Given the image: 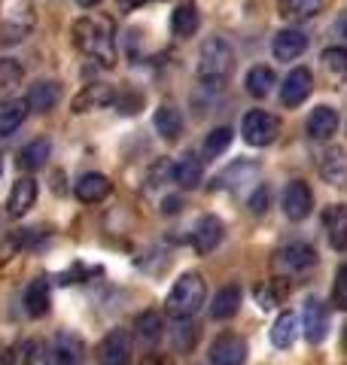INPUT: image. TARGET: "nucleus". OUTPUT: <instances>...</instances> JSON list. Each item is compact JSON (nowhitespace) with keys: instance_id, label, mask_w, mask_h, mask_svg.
Segmentation results:
<instances>
[{"instance_id":"f257e3e1","label":"nucleus","mask_w":347,"mask_h":365,"mask_svg":"<svg viewBox=\"0 0 347 365\" xmlns=\"http://www.w3.org/2000/svg\"><path fill=\"white\" fill-rule=\"evenodd\" d=\"M74 43L86 58L101 67L116 64V28L107 16H83L74 21Z\"/></svg>"},{"instance_id":"f03ea898","label":"nucleus","mask_w":347,"mask_h":365,"mask_svg":"<svg viewBox=\"0 0 347 365\" xmlns=\"http://www.w3.org/2000/svg\"><path fill=\"white\" fill-rule=\"evenodd\" d=\"M235 71V52L223 37H211L201 46V55H198V76L201 83L207 86H219L226 83Z\"/></svg>"},{"instance_id":"7ed1b4c3","label":"nucleus","mask_w":347,"mask_h":365,"mask_svg":"<svg viewBox=\"0 0 347 365\" xmlns=\"http://www.w3.org/2000/svg\"><path fill=\"white\" fill-rule=\"evenodd\" d=\"M204 280L198 274H183V277L174 283L171 292H168V314L177 317V319H189L192 314H198V307L204 304Z\"/></svg>"},{"instance_id":"20e7f679","label":"nucleus","mask_w":347,"mask_h":365,"mask_svg":"<svg viewBox=\"0 0 347 365\" xmlns=\"http://www.w3.org/2000/svg\"><path fill=\"white\" fill-rule=\"evenodd\" d=\"M241 134H244V140L250 146H268L281 134V119L265 110H250L244 122H241Z\"/></svg>"},{"instance_id":"39448f33","label":"nucleus","mask_w":347,"mask_h":365,"mask_svg":"<svg viewBox=\"0 0 347 365\" xmlns=\"http://www.w3.org/2000/svg\"><path fill=\"white\" fill-rule=\"evenodd\" d=\"M311 88H314V73H311L308 67H296V71H289L286 79H283V86H281L283 107L305 104V98L311 95Z\"/></svg>"},{"instance_id":"423d86ee","label":"nucleus","mask_w":347,"mask_h":365,"mask_svg":"<svg viewBox=\"0 0 347 365\" xmlns=\"http://www.w3.org/2000/svg\"><path fill=\"white\" fill-rule=\"evenodd\" d=\"M281 204H283V213L289 216L293 222H298V220H305V216L314 210V192L308 189V182H289V186L283 189V198H281Z\"/></svg>"},{"instance_id":"0eeeda50","label":"nucleus","mask_w":347,"mask_h":365,"mask_svg":"<svg viewBox=\"0 0 347 365\" xmlns=\"http://www.w3.org/2000/svg\"><path fill=\"white\" fill-rule=\"evenodd\" d=\"M98 359L101 365H129L131 362V335L125 329H116L98 347Z\"/></svg>"},{"instance_id":"6e6552de","label":"nucleus","mask_w":347,"mask_h":365,"mask_svg":"<svg viewBox=\"0 0 347 365\" xmlns=\"http://www.w3.org/2000/svg\"><path fill=\"white\" fill-rule=\"evenodd\" d=\"M247 341L238 335H219L211 344V365H244Z\"/></svg>"},{"instance_id":"1a4fd4ad","label":"nucleus","mask_w":347,"mask_h":365,"mask_svg":"<svg viewBox=\"0 0 347 365\" xmlns=\"http://www.w3.org/2000/svg\"><path fill=\"white\" fill-rule=\"evenodd\" d=\"M302 329H305V338L311 344H320L329 332V311L320 299H308L305 302V311H302Z\"/></svg>"},{"instance_id":"9d476101","label":"nucleus","mask_w":347,"mask_h":365,"mask_svg":"<svg viewBox=\"0 0 347 365\" xmlns=\"http://www.w3.org/2000/svg\"><path fill=\"white\" fill-rule=\"evenodd\" d=\"M305 49H308V37L302 31H296V28L277 31V37L271 43V52H274L277 61H296Z\"/></svg>"},{"instance_id":"9b49d317","label":"nucleus","mask_w":347,"mask_h":365,"mask_svg":"<svg viewBox=\"0 0 347 365\" xmlns=\"http://www.w3.org/2000/svg\"><path fill=\"white\" fill-rule=\"evenodd\" d=\"M34 204H37V180H19L13 182V192H9V198H6V210L9 216H25Z\"/></svg>"},{"instance_id":"f8f14e48","label":"nucleus","mask_w":347,"mask_h":365,"mask_svg":"<svg viewBox=\"0 0 347 365\" xmlns=\"http://www.w3.org/2000/svg\"><path fill=\"white\" fill-rule=\"evenodd\" d=\"M323 228H326V237L335 250L347 247V204H332L323 213Z\"/></svg>"},{"instance_id":"ddd939ff","label":"nucleus","mask_w":347,"mask_h":365,"mask_svg":"<svg viewBox=\"0 0 347 365\" xmlns=\"http://www.w3.org/2000/svg\"><path fill=\"white\" fill-rule=\"evenodd\" d=\"M219 241H223V222H219L216 216H204V220H198V225H195V232H192L195 253H211V250H216Z\"/></svg>"},{"instance_id":"4468645a","label":"nucleus","mask_w":347,"mask_h":365,"mask_svg":"<svg viewBox=\"0 0 347 365\" xmlns=\"http://www.w3.org/2000/svg\"><path fill=\"white\" fill-rule=\"evenodd\" d=\"M116 101V91L113 86H104V83H95V86H86L79 95L74 98V110L76 113H86V110H98V107H107Z\"/></svg>"},{"instance_id":"2eb2a0df","label":"nucleus","mask_w":347,"mask_h":365,"mask_svg":"<svg viewBox=\"0 0 347 365\" xmlns=\"http://www.w3.org/2000/svg\"><path fill=\"white\" fill-rule=\"evenodd\" d=\"M335 131H338V113L332 107H317L308 116V134L314 137V140H329Z\"/></svg>"},{"instance_id":"dca6fc26","label":"nucleus","mask_w":347,"mask_h":365,"mask_svg":"<svg viewBox=\"0 0 347 365\" xmlns=\"http://www.w3.org/2000/svg\"><path fill=\"white\" fill-rule=\"evenodd\" d=\"M110 195V180L104 174H86L76 182V198L83 204H98Z\"/></svg>"},{"instance_id":"f3484780","label":"nucleus","mask_w":347,"mask_h":365,"mask_svg":"<svg viewBox=\"0 0 347 365\" xmlns=\"http://www.w3.org/2000/svg\"><path fill=\"white\" fill-rule=\"evenodd\" d=\"M40 359V341H19V344L6 347L4 353H0V365H37Z\"/></svg>"},{"instance_id":"a211bd4d","label":"nucleus","mask_w":347,"mask_h":365,"mask_svg":"<svg viewBox=\"0 0 347 365\" xmlns=\"http://www.w3.org/2000/svg\"><path fill=\"white\" fill-rule=\"evenodd\" d=\"M28 116V104L19 98L0 101V137H9Z\"/></svg>"},{"instance_id":"6ab92c4d","label":"nucleus","mask_w":347,"mask_h":365,"mask_svg":"<svg viewBox=\"0 0 347 365\" xmlns=\"http://www.w3.org/2000/svg\"><path fill=\"white\" fill-rule=\"evenodd\" d=\"M296 338H298V317L286 311V314H281V317L274 319V326H271V344L286 350V347L296 344Z\"/></svg>"},{"instance_id":"aec40b11","label":"nucleus","mask_w":347,"mask_h":365,"mask_svg":"<svg viewBox=\"0 0 347 365\" xmlns=\"http://www.w3.org/2000/svg\"><path fill=\"white\" fill-rule=\"evenodd\" d=\"M171 31L177 34V37H192V34L198 31V9H195L192 0H183V4L174 9V16H171Z\"/></svg>"},{"instance_id":"412c9836","label":"nucleus","mask_w":347,"mask_h":365,"mask_svg":"<svg viewBox=\"0 0 347 365\" xmlns=\"http://www.w3.org/2000/svg\"><path fill=\"white\" fill-rule=\"evenodd\" d=\"M49 304H52V299H49V283H46L43 277H37L25 289V311L31 317H46V314H49Z\"/></svg>"},{"instance_id":"4be33fe9","label":"nucleus","mask_w":347,"mask_h":365,"mask_svg":"<svg viewBox=\"0 0 347 365\" xmlns=\"http://www.w3.org/2000/svg\"><path fill=\"white\" fill-rule=\"evenodd\" d=\"M320 174L326 177L329 182H335V186L347 182V153L338 150V146H332V150L323 155V162H320Z\"/></svg>"},{"instance_id":"5701e85b","label":"nucleus","mask_w":347,"mask_h":365,"mask_svg":"<svg viewBox=\"0 0 347 365\" xmlns=\"http://www.w3.org/2000/svg\"><path fill=\"white\" fill-rule=\"evenodd\" d=\"M25 104L34 113H49V110H55V104H58V86L55 83H37V86H31Z\"/></svg>"},{"instance_id":"b1692460","label":"nucleus","mask_w":347,"mask_h":365,"mask_svg":"<svg viewBox=\"0 0 347 365\" xmlns=\"http://www.w3.org/2000/svg\"><path fill=\"white\" fill-rule=\"evenodd\" d=\"M201 177H204V168L195 155H183L180 162L174 165V182L183 189H195L201 182Z\"/></svg>"},{"instance_id":"393cba45","label":"nucleus","mask_w":347,"mask_h":365,"mask_svg":"<svg viewBox=\"0 0 347 365\" xmlns=\"http://www.w3.org/2000/svg\"><path fill=\"white\" fill-rule=\"evenodd\" d=\"M281 262L289 271H305L317 262V253H314V247H308V244H289L281 250Z\"/></svg>"},{"instance_id":"a878e982","label":"nucleus","mask_w":347,"mask_h":365,"mask_svg":"<svg viewBox=\"0 0 347 365\" xmlns=\"http://www.w3.org/2000/svg\"><path fill=\"white\" fill-rule=\"evenodd\" d=\"M277 9H281L283 19L302 21V19H314L323 9V0H277Z\"/></svg>"},{"instance_id":"bb28decb","label":"nucleus","mask_w":347,"mask_h":365,"mask_svg":"<svg viewBox=\"0 0 347 365\" xmlns=\"http://www.w3.org/2000/svg\"><path fill=\"white\" fill-rule=\"evenodd\" d=\"M238 304H241V289L238 287H223L211 302V317L213 319H228L238 311Z\"/></svg>"},{"instance_id":"cd10ccee","label":"nucleus","mask_w":347,"mask_h":365,"mask_svg":"<svg viewBox=\"0 0 347 365\" xmlns=\"http://www.w3.org/2000/svg\"><path fill=\"white\" fill-rule=\"evenodd\" d=\"M274 86H277V76L271 67H253L247 73V91L253 98H268Z\"/></svg>"},{"instance_id":"c85d7f7f","label":"nucleus","mask_w":347,"mask_h":365,"mask_svg":"<svg viewBox=\"0 0 347 365\" xmlns=\"http://www.w3.org/2000/svg\"><path fill=\"white\" fill-rule=\"evenodd\" d=\"M153 122H156V131L165 137V140H177L180 131H183V119H180V113L174 107H159Z\"/></svg>"},{"instance_id":"c756f323","label":"nucleus","mask_w":347,"mask_h":365,"mask_svg":"<svg viewBox=\"0 0 347 365\" xmlns=\"http://www.w3.org/2000/svg\"><path fill=\"white\" fill-rule=\"evenodd\" d=\"M49 153H52V146H49V140H31L25 150H21V155H19V165L25 168V170H37V168H43L46 165V158H49Z\"/></svg>"},{"instance_id":"7c9ffc66","label":"nucleus","mask_w":347,"mask_h":365,"mask_svg":"<svg viewBox=\"0 0 347 365\" xmlns=\"http://www.w3.org/2000/svg\"><path fill=\"white\" fill-rule=\"evenodd\" d=\"M134 329H137V335H141L144 341H159L161 338V332H165V319H161L156 311H144L141 317H137V323H134Z\"/></svg>"},{"instance_id":"2f4dec72","label":"nucleus","mask_w":347,"mask_h":365,"mask_svg":"<svg viewBox=\"0 0 347 365\" xmlns=\"http://www.w3.org/2000/svg\"><path fill=\"white\" fill-rule=\"evenodd\" d=\"M231 146V128H213L211 134H207V140H204V155L207 158H216V155H223L226 150Z\"/></svg>"},{"instance_id":"473e14b6","label":"nucleus","mask_w":347,"mask_h":365,"mask_svg":"<svg viewBox=\"0 0 347 365\" xmlns=\"http://www.w3.org/2000/svg\"><path fill=\"white\" fill-rule=\"evenodd\" d=\"M21 76H25V71H21L16 61H9V58L0 61V95L13 91V88L21 83Z\"/></svg>"},{"instance_id":"72a5a7b5","label":"nucleus","mask_w":347,"mask_h":365,"mask_svg":"<svg viewBox=\"0 0 347 365\" xmlns=\"http://www.w3.org/2000/svg\"><path fill=\"white\" fill-rule=\"evenodd\" d=\"M323 67L335 76H344L347 73V49L344 46H332V49L323 52Z\"/></svg>"},{"instance_id":"f704fd0d","label":"nucleus","mask_w":347,"mask_h":365,"mask_svg":"<svg viewBox=\"0 0 347 365\" xmlns=\"http://www.w3.org/2000/svg\"><path fill=\"white\" fill-rule=\"evenodd\" d=\"M79 353H83V347H79V341H76L74 335L58 338V350H55L58 359H64L67 365H76V362H79Z\"/></svg>"},{"instance_id":"c9c22d12","label":"nucleus","mask_w":347,"mask_h":365,"mask_svg":"<svg viewBox=\"0 0 347 365\" xmlns=\"http://www.w3.org/2000/svg\"><path fill=\"white\" fill-rule=\"evenodd\" d=\"M332 304H335V307H341V311H347V265H341V268H338V274H335Z\"/></svg>"},{"instance_id":"e433bc0d","label":"nucleus","mask_w":347,"mask_h":365,"mask_svg":"<svg viewBox=\"0 0 347 365\" xmlns=\"http://www.w3.org/2000/svg\"><path fill=\"white\" fill-rule=\"evenodd\" d=\"M116 104L122 107V113H141V104H144V98L141 95H125V98H116Z\"/></svg>"},{"instance_id":"4c0bfd02","label":"nucleus","mask_w":347,"mask_h":365,"mask_svg":"<svg viewBox=\"0 0 347 365\" xmlns=\"http://www.w3.org/2000/svg\"><path fill=\"white\" fill-rule=\"evenodd\" d=\"M144 4H149V0H119L122 9H137V6H144Z\"/></svg>"},{"instance_id":"58836bf2","label":"nucleus","mask_w":347,"mask_h":365,"mask_svg":"<svg viewBox=\"0 0 347 365\" xmlns=\"http://www.w3.org/2000/svg\"><path fill=\"white\" fill-rule=\"evenodd\" d=\"M177 207H180L177 198H168V201H165V213H177Z\"/></svg>"},{"instance_id":"ea45409f","label":"nucleus","mask_w":347,"mask_h":365,"mask_svg":"<svg viewBox=\"0 0 347 365\" xmlns=\"http://www.w3.org/2000/svg\"><path fill=\"white\" fill-rule=\"evenodd\" d=\"M76 4H79V6H83V9H91V6H98V4H101V0H76Z\"/></svg>"},{"instance_id":"a19ab883","label":"nucleus","mask_w":347,"mask_h":365,"mask_svg":"<svg viewBox=\"0 0 347 365\" xmlns=\"http://www.w3.org/2000/svg\"><path fill=\"white\" fill-rule=\"evenodd\" d=\"M144 365H171V362H168V359H159V356H153V359H146Z\"/></svg>"},{"instance_id":"79ce46f5","label":"nucleus","mask_w":347,"mask_h":365,"mask_svg":"<svg viewBox=\"0 0 347 365\" xmlns=\"http://www.w3.org/2000/svg\"><path fill=\"white\" fill-rule=\"evenodd\" d=\"M46 365H67V362H64V359H58V356H55V359H49V362H46Z\"/></svg>"},{"instance_id":"37998d69","label":"nucleus","mask_w":347,"mask_h":365,"mask_svg":"<svg viewBox=\"0 0 347 365\" xmlns=\"http://www.w3.org/2000/svg\"><path fill=\"white\" fill-rule=\"evenodd\" d=\"M0 174H4V162H0Z\"/></svg>"},{"instance_id":"c03bdc74","label":"nucleus","mask_w":347,"mask_h":365,"mask_svg":"<svg viewBox=\"0 0 347 365\" xmlns=\"http://www.w3.org/2000/svg\"><path fill=\"white\" fill-rule=\"evenodd\" d=\"M344 341H347V332H344Z\"/></svg>"}]
</instances>
